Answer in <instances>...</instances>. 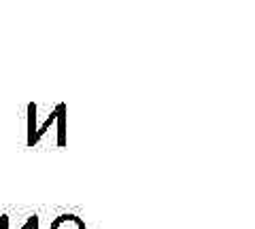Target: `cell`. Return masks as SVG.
Here are the masks:
<instances>
[{
  "label": "cell",
  "mask_w": 255,
  "mask_h": 229,
  "mask_svg": "<svg viewBox=\"0 0 255 229\" xmlns=\"http://www.w3.org/2000/svg\"><path fill=\"white\" fill-rule=\"evenodd\" d=\"M30 145H34V104H30Z\"/></svg>",
  "instance_id": "1"
},
{
  "label": "cell",
  "mask_w": 255,
  "mask_h": 229,
  "mask_svg": "<svg viewBox=\"0 0 255 229\" xmlns=\"http://www.w3.org/2000/svg\"><path fill=\"white\" fill-rule=\"evenodd\" d=\"M34 223H36V217H30V221H28V223H26V225H23V229H30V227H32V225H34Z\"/></svg>",
  "instance_id": "2"
}]
</instances>
